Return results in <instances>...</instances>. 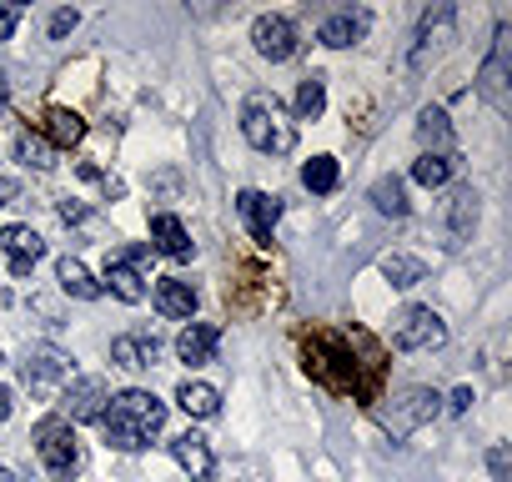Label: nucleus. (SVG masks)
Listing matches in <instances>:
<instances>
[{
	"mask_svg": "<svg viewBox=\"0 0 512 482\" xmlns=\"http://www.w3.org/2000/svg\"><path fill=\"white\" fill-rule=\"evenodd\" d=\"M161 427H166V402L151 397V392H141V387L116 392V397L106 402V412H101V432H106V442L121 447V452H141Z\"/></svg>",
	"mask_w": 512,
	"mask_h": 482,
	"instance_id": "1",
	"label": "nucleus"
},
{
	"mask_svg": "<svg viewBox=\"0 0 512 482\" xmlns=\"http://www.w3.org/2000/svg\"><path fill=\"white\" fill-rule=\"evenodd\" d=\"M241 136L256 146V151H267V156H287L297 146V121L287 116V106L267 91H256L246 96L241 106Z\"/></svg>",
	"mask_w": 512,
	"mask_h": 482,
	"instance_id": "2",
	"label": "nucleus"
},
{
	"mask_svg": "<svg viewBox=\"0 0 512 482\" xmlns=\"http://www.w3.org/2000/svg\"><path fill=\"white\" fill-rule=\"evenodd\" d=\"M307 372L317 382H327L332 392H362L357 382V357H352V342L347 337H312L307 342Z\"/></svg>",
	"mask_w": 512,
	"mask_h": 482,
	"instance_id": "3",
	"label": "nucleus"
},
{
	"mask_svg": "<svg viewBox=\"0 0 512 482\" xmlns=\"http://www.w3.org/2000/svg\"><path fill=\"white\" fill-rule=\"evenodd\" d=\"M36 457H41V467L51 477H76L81 472V442H76V432H71L66 417L36 422Z\"/></svg>",
	"mask_w": 512,
	"mask_h": 482,
	"instance_id": "4",
	"label": "nucleus"
},
{
	"mask_svg": "<svg viewBox=\"0 0 512 482\" xmlns=\"http://www.w3.org/2000/svg\"><path fill=\"white\" fill-rule=\"evenodd\" d=\"M392 342H397L402 352H432V347L447 342V322H442L432 307H407V312L397 317Z\"/></svg>",
	"mask_w": 512,
	"mask_h": 482,
	"instance_id": "5",
	"label": "nucleus"
},
{
	"mask_svg": "<svg viewBox=\"0 0 512 482\" xmlns=\"http://www.w3.org/2000/svg\"><path fill=\"white\" fill-rule=\"evenodd\" d=\"M106 402H111L106 377H71V382L61 387V417H66V422H101Z\"/></svg>",
	"mask_w": 512,
	"mask_h": 482,
	"instance_id": "6",
	"label": "nucleus"
},
{
	"mask_svg": "<svg viewBox=\"0 0 512 482\" xmlns=\"http://www.w3.org/2000/svg\"><path fill=\"white\" fill-rule=\"evenodd\" d=\"M21 372H26V387H31V392H41V397H51L56 387H66V382L76 377L71 357H66V352H56V347H31V352H26V362H21Z\"/></svg>",
	"mask_w": 512,
	"mask_h": 482,
	"instance_id": "7",
	"label": "nucleus"
},
{
	"mask_svg": "<svg viewBox=\"0 0 512 482\" xmlns=\"http://www.w3.org/2000/svg\"><path fill=\"white\" fill-rule=\"evenodd\" d=\"M236 211H241L246 231H251V236L267 247L272 231H277V221H282V196H267V191L246 186V191H236Z\"/></svg>",
	"mask_w": 512,
	"mask_h": 482,
	"instance_id": "8",
	"label": "nucleus"
},
{
	"mask_svg": "<svg viewBox=\"0 0 512 482\" xmlns=\"http://www.w3.org/2000/svg\"><path fill=\"white\" fill-rule=\"evenodd\" d=\"M512 66H507V31H497V46H492V56L482 61V71H477V91L487 96V106L492 111H512V91H507V76Z\"/></svg>",
	"mask_w": 512,
	"mask_h": 482,
	"instance_id": "9",
	"label": "nucleus"
},
{
	"mask_svg": "<svg viewBox=\"0 0 512 482\" xmlns=\"http://www.w3.org/2000/svg\"><path fill=\"white\" fill-rule=\"evenodd\" d=\"M251 41H256V56H267V61H292L297 56V26L287 16H256L251 26Z\"/></svg>",
	"mask_w": 512,
	"mask_h": 482,
	"instance_id": "10",
	"label": "nucleus"
},
{
	"mask_svg": "<svg viewBox=\"0 0 512 482\" xmlns=\"http://www.w3.org/2000/svg\"><path fill=\"white\" fill-rule=\"evenodd\" d=\"M141 262H146V247L141 252H131V257H111L106 262V282H101V292H111V297H121V302H146V277H141Z\"/></svg>",
	"mask_w": 512,
	"mask_h": 482,
	"instance_id": "11",
	"label": "nucleus"
},
{
	"mask_svg": "<svg viewBox=\"0 0 512 482\" xmlns=\"http://www.w3.org/2000/svg\"><path fill=\"white\" fill-rule=\"evenodd\" d=\"M0 252H6L11 277H31V267L46 257V241L31 226H6V231H0Z\"/></svg>",
	"mask_w": 512,
	"mask_h": 482,
	"instance_id": "12",
	"label": "nucleus"
},
{
	"mask_svg": "<svg viewBox=\"0 0 512 482\" xmlns=\"http://www.w3.org/2000/svg\"><path fill=\"white\" fill-rule=\"evenodd\" d=\"M452 21H457L452 6H437V11L422 16V26H417V46H412V71H422V66L452 41Z\"/></svg>",
	"mask_w": 512,
	"mask_h": 482,
	"instance_id": "13",
	"label": "nucleus"
},
{
	"mask_svg": "<svg viewBox=\"0 0 512 482\" xmlns=\"http://www.w3.org/2000/svg\"><path fill=\"white\" fill-rule=\"evenodd\" d=\"M151 241H156V252L171 257V262H191V257H196L191 231H186L181 216H171V211H156V216H151Z\"/></svg>",
	"mask_w": 512,
	"mask_h": 482,
	"instance_id": "14",
	"label": "nucleus"
},
{
	"mask_svg": "<svg viewBox=\"0 0 512 482\" xmlns=\"http://www.w3.org/2000/svg\"><path fill=\"white\" fill-rule=\"evenodd\" d=\"M151 302H156V312L171 317V322H191V317H196V287L181 282V277H161L156 292H151Z\"/></svg>",
	"mask_w": 512,
	"mask_h": 482,
	"instance_id": "15",
	"label": "nucleus"
},
{
	"mask_svg": "<svg viewBox=\"0 0 512 482\" xmlns=\"http://www.w3.org/2000/svg\"><path fill=\"white\" fill-rule=\"evenodd\" d=\"M367 11H337V16H327L322 21V31H317V41L322 46H332V51H347V46H357L362 36H367Z\"/></svg>",
	"mask_w": 512,
	"mask_h": 482,
	"instance_id": "16",
	"label": "nucleus"
},
{
	"mask_svg": "<svg viewBox=\"0 0 512 482\" xmlns=\"http://www.w3.org/2000/svg\"><path fill=\"white\" fill-rule=\"evenodd\" d=\"M216 347H221V327H216V322H191V327L176 337V357H181V362H191V367L211 362V357H216Z\"/></svg>",
	"mask_w": 512,
	"mask_h": 482,
	"instance_id": "17",
	"label": "nucleus"
},
{
	"mask_svg": "<svg viewBox=\"0 0 512 482\" xmlns=\"http://www.w3.org/2000/svg\"><path fill=\"white\" fill-rule=\"evenodd\" d=\"M156 357H161V342H156L151 332H126V337L111 342V362L126 367V372H141V367H151Z\"/></svg>",
	"mask_w": 512,
	"mask_h": 482,
	"instance_id": "18",
	"label": "nucleus"
},
{
	"mask_svg": "<svg viewBox=\"0 0 512 482\" xmlns=\"http://www.w3.org/2000/svg\"><path fill=\"white\" fill-rule=\"evenodd\" d=\"M171 457L191 472V482H206V477H211V467H216L211 442H206L201 432H181V437H171Z\"/></svg>",
	"mask_w": 512,
	"mask_h": 482,
	"instance_id": "19",
	"label": "nucleus"
},
{
	"mask_svg": "<svg viewBox=\"0 0 512 482\" xmlns=\"http://www.w3.org/2000/svg\"><path fill=\"white\" fill-rule=\"evenodd\" d=\"M56 282H61V292H71L76 302H96V297H101V282H96L76 257H61V262H56Z\"/></svg>",
	"mask_w": 512,
	"mask_h": 482,
	"instance_id": "20",
	"label": "nucleus"
},
{
	"mask_svg": "<svg viewBox=\"0 0 512 482\" xmlns=\"http://www.w3.org/2000/svg\"><path fill=\"white\" fill-rule=\"evenodd\" d=\"M176 407H181L186 417H201V422H206V417L221 412V392L206 387V382H181V387H176Z\"/></svg>",
	"mask_w": 512,
	"mask_h": 482,
	"instance_id": "21",
	"label": "nucleus"
},
{
	"mask_svg": "<svg viewBox=\"0 0 512 482\" xmlns=\"http://www.w3.org/2000/svg\"><path fill=\"white\" fill-rule=\"evenodd\" d=\"M452 171H457V156H447V151H422L417 161H412V181L417 186H447L452 181Z\"/></svg>",
	"mask_w": 512,
	"mask_h": 482,
	"instance_id": "22",
	"label": "nucleus"
},
{
	"mask_svg": "<svg viewBox=\"0 0 512 482\" xmlns=\"http://www.w3.org/2000/svg\"><path fill=\"white\" fill-rule=\"evenodd\" d=\"M337 181H342V166H337V156H312V161L302 166V186H307V191H317V196L337 191Z\"/></svg>",
	"mask_w": 512,
	"mask_h": 482,
	"instance_id": "23",
	"label": "nucleus"
},
{
	"mask_svg": "<svg viewBox=\"0 0 512 482\" xmlns=\"http://www.w3.org/2000/svg\"><path fill=\"white\" fill-rule=\"evenodd\" d=\"M46 131H51L56 146H76V141L86 136V121H81L76 111H66V106H51V111H46Z\"/></svg>",
	"mask_w": 512,
	"mask_h": 482,
	"instance_id": "24",
	"label": "nucleus"
},
{
	"mask_svg": "<svg viewBox=\"0 0 512 482\" xmlns=\"http://www.w3.org/2000/svg\"><path fill=\"white\" fill-rule=\"evenodd\" d=\"M372 206H377L382 216H407V181H402V176H382V181L372 186Z\"/></svg>",
	"mask_w": 512,
	"mask_h": 482,
	"instance_id": "25",
	"label": "nucleus"
},
{
	"mask_svg": "<svg viewBox=\"0 0 512 482\" xmlns=\"http://www.w3.org/2000/svg\"><path fill=\"white\" fill-rule=\"evenodd\" d=\"M327 111V81L322 76H307L297 86V121H317Z\"/></svg>",
	"mask_w": 512,
	"mask_h": 482,
	"instance_id": "26",
	"label": "nucleus"
},
{
	"mask_svg": "<svg viewBox=\"0 0 512 482\" xmlns=\"http://www.w3.org/2000/svg\"><path fill=\"white\" fill-rule=\"evenodd\" d=\"M16 156H21L26 166H36V171H51V166H56V146L41 141L36 131H21V136H16Z\"/></svg>",
	"mask_w": 512,
	"mask_h": 482,
	"instance_id": "27",
	"label": "nucleus"
},
{
	"mask_svg": "<svg viewBox=\"0 0 512 482\" xmlns=\"http://www.w3.org/2000/svg\"><path fill=\"white\" fill-rule=\"evenodd\" d=\"M382 277H387L392 287H417V282L427 277V267H422L417 257H402V252H392V257H382Z\"/></svg>",
	"mask_w": 512,
	"mask_h": 482,
	"instance_id": "28",
	"label": "nucleus"
},
{
	"mask_svg": "<svg viewBox=\"0 0 512 482\" xmlns=\"http://www.w3.org/2000/svg\"><path fill=\"white\" fill-rule=\"evenodd\" d=\"M402 402H407V407L397 412V427H402V432H407V427H417L422 417H437V392H427V387H412Z\"/></svg>",
	"mask_w": 512,
	"mask_h": 482,
	"instance_id": "29",
	"label": "nucleus"
},
{
	"mask_svg": "<svg viewBox=\"0 0 512 482\" xmlns=\"http://www.w3.org/2000/svg\"><path fill=\"white\" fill-rule=\"evenodd\" d=\"M417 136H422L427 146H447V141H452V126H447V111H442V106H427V111L417 116Z\"/></svg>",
	"mask_w": 512,
	"mask_h": 482,
	"instance_id": "30",
	"label": "nucleus"
},
{
	"mask_svg": "<svg viewBox=\"0 0 512 482\" xmlns=\"http://www.w3.org/2000/svg\"><path fill=\"white\" fill-rule=\"evenodd\" d=\"M472 226H477V191L462 186V191H452V236H467Z\"/></svg>",
	"mask_w": 512,
	"mask_h": 482,
	"instance_id": "31",
	"label": "nucleus"
},
{
	"mask_svg": "<svg viewBox=\"0 0 512 482\" xmlns=\"http://www.w3.org/2000/svg\"><path fill=\"white\" fill-rule=\"evenodd\" d=\"M76 26H81V16H76V11H56V16H51V41H66Z\"/></svg>",
	"mask_w": 512,
	"mask_h": 482,
	"instance_id": "32",
	"label": "nucleus"
},
{
	"mask_svg": "<svg viewBox=\"0 0 512 482\" xmlns=\"http://www.w3.org/2000/svg\"><path fill=\"white\" fill-rule=\"evenodd\" d=\"M26 21V6H0V41H11V31Z\"/></svg>",
	"mask_w": 512,
	"mask_h": 482,
	"instance_id": "33",
	"label": "nucleus"
},
{
	"mask_svg": "<svg viewBox=\"0 0 512 482\" xmlns=\"http://www.w3.org/2000/svg\"><path fill=\"white\" fill-rule=\"evenodd\" d=\"M56 211H61V221H66V226H81V221H86V216H91V211H86V206H81V201H71V196H66V201H61V206H56Z\"/></svg>",
	"mask_w": 512,
	"mask_h": 482,
	"instance_id": "34",
	"label": "nucleus"
},
{
	"mask_svg": "<svg viewBox=\"0 0 512 482\" xmlns=\"http://www.w3.org/2000/svg\"><path fill=\"white\" fill-rule=\"evenodd\" d=\"M11 201H21V186H16V181H6V176H0V206H11Z\"/></svg>",
	"mask_w": 512,
	"mask_h": 482,
	"instance_id": "35",
	"label": "nucleus"
},
{
	"mask_svg": "<svg viewBox=\"0 0 512 482\" xmlns=\"http://www.w3.org/2000/svg\"><path fill=\"white\" fill-rule=\"evenodd\" d=\"M447 407H452V412H467V407H472V387H457Z\"/></svg>",
	"mask_w": 512,
	"mask_h": 482,
	"instance_id": "36",
	"label": "nucleus"
},
{
	"mask_svg": "<svg viewBox=\"0 0 512 482\" xmlns=\"http://www.w3.org/2000/svg\"><path fill=\"white\" fill-rule=\"evenodd\" d=\"M487 462H492V472H497V477H507V452H502V447H497Z\"/></svg>",
	"mask_w": 512,
	"mask_h": 482,
	"instance_id": "37",
	"label": "nucleus"
},
{
	"mask_svg": "<svg viewBox=\"0 0 512 482\" xmlns=\"http://www.w3.org/2000/svg\"><path fill=\"white\" fill-rule=\"evenodd\" d=\"M6 417H11V392L0 387V422H6Z\"/></svg>",
	"mask_w": 512,
	"mask_h": 482,
	"instance_id": "38",
	"label": "nucleus"
},
{
	"mask_svg": "<svg viewBox=\"0 0 512 482\" xmlns=\"http://www.w3.org/2000/svg\"><path fill=\"white\" fill-rule=\"evenodd\" d=\"M0 482H16V472H11V467H0Z\"/></svg>",
	"mask_w": 512,
	"mask_h": 482,
	"instance_id": "39",
	"label": "nucleus"
},
{
	"mask_svg": "<svg viewBox=\"0 0 512 482\" xmlns=\"http://www.w3.org/2000/svg\"><path fill=\"white\" fill-rule=\"evenodd\" d=\"M0 111H6V76H0Z\"/></svg>",
	"mask_w": 512,
	"mask_h": 482,
	"instance_id": "40",
	"label": "nucleus"
}]
</instances>
